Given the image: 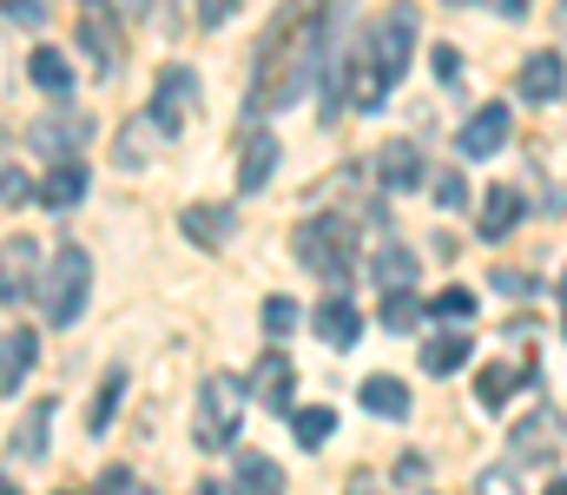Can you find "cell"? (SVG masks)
<instances>
[{"label": "cell", "instance_id": "obj_1", "mask_svg": "<svg viewBox=\"0 0 567 495\" xmlns=\"http://www.w3.org/2000/svg\"><path fill=\"white\" fill-rule=\"evenodd\" d=\"M245 403H251L245 377H231V370L205 377V383H198V410H192V436H198V450H231L238 430H245Z\"/></svg>", "mask_w": 567, "mask_h": 495}, {"label": "cell", "instance_id": "obj_2", "mask_svg": "<svg viewBox=\"0 0 567 495\" xmlns=\"http://www.w3.org/2000/svg\"><path fill=\"white\" fill-rule=\"evenodd\" d=\"M86 298H93V258H86V245H60L53 265H47V285H40V311H47V324H60V330L80 324Z\"/></svg>", "mask_w": 567, "mask_h": 495}, {"label": "cell", "instance_id": "obj_3", "mask_svg": "<svg viewBox=\"0 0 567 495\" xmlns=\"http://www.w3.org/2000/svg\"><path fill=\"white\" fill-rule=\"evenodd\" d=\"M290 245H297V265L317 271V278H330V285H343V278L357 271V258H350V225H343V218H303Z\"/></svg>", "mask_w": 567, "mask_h": 495}, {"label": "cell", "instance_id": "obj_4", "mask_svg": "<svg viewBox=\"0 0 567 495\" xmlns=\"http://www.w3.org/2000/svg\"><path fill=\"white\" fill-rule=\"evenodd\" d=\"M370 60H377V73L396 86L403 73H410V60H416V7H390V20L370 33V47H363Z\"/></svg>", "mask_w": 567, "mask_h": 495}, {"label": "cell", "instance_id": "obj_5", "mask_svg": "<svg viewBox=\"0 0 567 495\" xmlns=\"http://www.w3.org/2000/svg\"><path fill=\"white\" fill-rule=\"evenodd\" d=\"M185 113H198V73H192V66H165V73H158L152 120H158L165 133H178V126H185Z\"/></svg>", "mask_w": 567, "mask_h": 495}, {"label": "cell", "instance_id": "obj_6", "mask_svg": "<svg viewBox=\"0 0 567 495\" xmlns=\"http://www.w3.org/2000/svg\"><path fill=\"white\" fill-rule=\"evenodd\" d=\"M165 146H172V133H165V126H158L152 113H133V120H126V126L113 133V159L126 165V172H140V165H152L158 153H165Z\"/></svg>", "mask_w": 567, "mask_h": 495}, {"label": "cell", "instance_id": "obj_7", "mask_svg": "<svg viewBox=\"0 0 567 495\" xmlns=\"http://www.w3.org/2000/svg\"><path fill=\"white\" fill-rule=\"evenodd\" d=\"M80 40H86V53H93L100 73L120 66V20H113L106 0H80Z\"/></svg>", "mask_w": 567, "mask_h": 495}, {"label": "cell", "instance_id": "obj_8", "mask_svg": "<svg viewBox=\"0 0 567 495\" xmlns=\"http://www.w3.org/2000/svg\"><path fill=\"white\" fill-rule=\"evenodd\" d=\"M33 265H40V245H33V238H13V245L0 251V305H27Z\"/></svg>", "mask_w": 567, "mask_h": 495}, {"label": "cell", "instance_id": "obj_9", "mask_svg": "<svg viewBox=\"0 0 567 495\" xmlns=\"http://www.w3.org/2000/svg\"><path fill=\"white\" fill-rule=\"evenodd\" d=\"M468 159H495L502 146H508V106H482L468 126H462V140H455Z\"/></svg>", "mask_w": 567, "mask_h": 495}, {"label": "cell", "instance_id": "obj_10", "mask_svg": "<svg viewBox=\"0 0 567 495\" xmlns=\"http://www.w3.org/2000/svg\"><path fill=\"white\" fill-rule=\"evenodd\" d=\"M423 178H429L423 153H416L410 140H396V146H383V153H377V185H383V192H416Z\"/></svg>", "mask_w": 567, "mask_h": 495}, {"label": "cell", "instance_id": "obj_11", "mask_svg": "<svg viewBox=\"0 0 567 495\" xmlns=\"http://www.w3.org/2000/svg\"><path fill=\"white\" fill-rule=\"evenodd\" d=\"M33 363H40V337L33 330H7V343H0V396H20Z\"/></svg>", "mask_w": 567, "mask_h": 495}, {"label": "cell", "instance_id": "obj_12", "mask_svg": "<svg viewBox=\"0 0 567 495\" xmlns=\"http://www.w3.org/2000/svg\"><path fill=\"white\" fill-rule=\"evenodd\" d=\"M363 410H370V416H383V423H403V416H410V383H403V377H390V370L363 377Z\"/></svg>", "mask_w": 567, "mask_h": 495}, {"label": "cell", "instance_id": "obj_13", "mask_svg": "<svg viewBox=\"0 0 567 495\" xmlns=\"http://www.w3.org/2000/svg\"><path fill=\"white\" fill-rule=\"evenodd\" d=\"M53 410H60V403H27V416H20V430H13V443H7V456H13V463H40V456H47Z\"/></svg>", "mask_w": 567, "mask_h": 495}, {"label": "cell", "instance_id": "obj_14", "mask_svg": "<svg viewBox=\"0 0 567 495\" xmlns=\"http://www.w3.org/2000/svg\"><path fill=\"white\" fill-rule=\"evenodd\" d=\"M561 86H567L561 53H535V60L522 66V100H528V106H548V100H561Z\"/></svg>", "mask_w": 567, "mask_h": 495}, {"label": "cell", "instance_id": "obj_15", "mask_svg": "<svg viewBox=\"0 0 567 495\" xmlns=\"http://www.w3.org/2000/svg\"><path fill=\"white\" fill-rule=\"evenodd\" d=\"M522 192L515 185H495V192H482V238H508L515 225H522Z\"/></svg>", "mask_w": 567, "mask_h": 495}, {"label": "cell", "instance_id": "obj_16", "mask_svg": "<svg viewBox=\"0 0 567 495\" xmlns=\"http://www.w3.org/2000/svg\"><path fill=\"white\" fill-rule=\"evenodd\" d=\"M178 225H185V238H192V245L218 251V245L231 238V225H238V218H231L225 205H185V218H178Z\"/></svg>", "mask_w": 567, "mask_h": 495}, {"label": "cell", "instance_id": "obj_17", "mask_svg": "<svg viewBox=\"0 0 567 495\" xmlns=\"http://www.w3.org/2000/svg\"><path fill=\"white\" fill-rule=\"evenodd\" d=\"M278 172V140L271 133H251L245 140V159H238V192H265Z\"/></svg>", "mask_w": 567, "mask_h": 495}, {"label": "cell", "instance_id": "obj_18", "mask_svg": "<svg viewBox=\"0 0 567 495\" xmlns=\"http://www.w3.org/2000/svg\"><path fill=\"white\" fill-rule=\"evenodd\" d=\"M310 324H317V337H323V343H337V350H350V343L363 337V318H357V305H350V298L317 305V318H310Z\"/></svg>", "mask_w": 567, "mask_h": 495}, {"label": "cell", "instance_id": "obj_19", "mask_svg": "<svg viewBox=\"0 0 567 495\" xmlns=\"http://www.w3.org/2000/svg\"><path fill=\"white\" fill-rule=\"evenodd\" d=\"M80 198H86V165H80V159L53 165V172H47V185H40V205H47V212H73Z\"/></svg>", "mask_w": 567, "mask_h": 495}, {"label": "cell", "instance_id": "obj_20", "mask_svg": "<svg viewBox=\"0 0 567 495\" xmlns=\"http://www.w3.org/2000/svg\"><path fill=\"white\" fill-rule=\"evenodd\" d=\"M522 383H528V363H488L482 383H475V403H482V410H502Z\"/></svg>", "mask_w": 567, "mask_h": 495}, {"label": "cell", "instance_id": "obj_21", "mask_svg": "<svg viewBox=\"0 0 567 495\" xmlns=\"http://www.w3.org/2000/svg\"><path fill=\"white\" fill-rule=\"evenodd\" d=\"M343 93H350V106H357V113H370V106H383V100H390V80L377 73V60H370V53H357V66H350V86H343Z\"/></svg>", "mask_w": 567, "mask_h": 495}, {"label": "cell", "instance_id": "obj_22", "mask_svg": "<svg viewBox=\"0 0 567 495\" xmlns=\"http://www.w3.org/2000/svg\"><path fill=\"white\" fill-rule=\"evenodd\" d=\"M370 278H377L383 291H410V285H416V251H403V245H383V251L370 258Z\"/></svg>", "mask_w": 567, "mask_h": 495}, {"label": "cell", "instance_id": "obj_23", "mask_svg": "<svg viewBox=\"0 0 567 495\" xmlns=\"http://www.w3.org/2000/svg\"><path fill=\"white\" fill-rule=\"evenodd\" d=\"M290 383H297L290 357H284V350H271V357L258 363V383H251V390H258V396H265L271 410H290Z\"/></svg>", "mask_w": 567, "mask_h": 495}, {"label": "cell", "instance_id": "obj_24", "mask_svg": "<svg viewBox=\"0 0 567 495\" xmlns=\"http://www.w3.org/2000/svg\"><path fill=\"white\" fill-rule=\"evenodd\" d=\"M231 483H238V495H284V470L271 456H238Z\"/></svg>", "mask_w": 567, "mask_h": 495}, {"label": "cell", "instance_id": "obj_25", "mask_svg": "<svg viewBox=\"0 0 567 495\" xmlns=\"http://www.w3.org/2000/svg\"><path fill=\"white\" fill-rule=\"evenodd\" d=\"M27 73H33V86H47V93H73V66H66V53L60 47H33V60H27Z\"/></svg>", "mask_w": 567, "mask_h": 495}, {"label": "cell", "instance_id": "obj_26", "mask_svg": "<svg viewBox=\"0 0 567 495\" xmlns=\"http://www.w3.org/2000/svg\"><path fill=\"white\" fill-rule=\"evenodd\" d=\"M462 363H468V337H462V330L429 337V350H423V370H429V377H455Z\"/></svg>", "mask_w": 567, "mask_h": 495}, {"label": "cell", "instance_id": "obj_27", "mask_svg": "<svg viewBox=\"0 0 567 495\" xmlns=\"http://www.w3.org/2000/svg\"><path fill=\"white\" fill-rule=\"evenodd\" d=\"M290 430H297L303 450H323V443L337 436V410H330V403H317V410H290Z\"/></svg>", "mask_w": 567, "mask_h": 495}, {"label": "cell", "instance_id": "obj_28", "mask_svg": "<svg viewBox=\"0 0 567 495\" xmlns=\"http://www.w3.org/2000/svg\"><path fill=\"white\" fill-rule=\"evenodd\" d=\"M120 396H126V370H113L106 383H100V396H93V410H86V430L100 436L106 423H113V410H120Z\"/></svg>", "mask_w": 567, "mask_h": 495}, {"label": "cell", "instance_id": "obj_29", "mask_svg": "<svg viewBox=\"0 0 567 495\" xmlns=\"http://www.w3.org/2000/svg\"><path fill=\"white\" fill-rule=\"evenodd\" d=\"M423 298H410V291H390V298H383V330H416L423 324Z\"/></svg>", "mask_w": 567, "mask_h": 495}, {"label": "cell", "instance_id": "obj_30", "mask_svg": "<svg viewBox=\"0 0 567 495\" xmlns=\"http://www.w3.org/2000/svg\"><path fill=\"white\" fill-rule=\"evenodd\" d=\"M468 311H475V298L462 285H449L442 298H429V318H442V324H468Z\"/></svg>", "mask_w": 567, "mask_h": 495}, {"label": "cell", "instance_id": "obj_31", "mask_svg": "<svg viewBox=\"0 0 567 495\" xmlns=\"http://www.w3.org/2000/svg\"><path fill=\"white\" fill-rule=\"evenodd\" d=\"M548 443H555V416H548V410H542V416H528V423H515V450H522V456H528V450L542 456Z\"/></svg>", "mask_w": 567, "mask_h": 495}, {"label": "cell", "instance_id": "obj_32", "mask_svg": "<svg viewBox=\"0 0 567 495\" xmlns=\"http://www.w3.org/2000/svg\"><path fill=\"white\" fill-rule=\"evenodd\" d=\"M475 495H528V483L515 476V463H495V470L475 476Z\"/></svg>", "mask_w": 567, "mask_h": 495}, {"label": "cell", "instance_id": "obj_33", "mask_svg": "<svg viewBox=\"0 0 567 495\" xmlns=\"http://www.w3.org/2000/svg\"><path fill=\"white\" fill-rule=\"evenodd\" d=\"M429 185H435V205H442V212L468 205V185H462V172H429Z\"/></svg>", "mask_w": 567, "mask_h": 495}, {"label": "cell", "instance_id": "obj_34", "mask_svg": "<svg viewBox=\"0 0 567 495\" xmlns=\"http://www.w3.org/2000/svg\"><path fill=\"white\" fill-rule=\"evenodd\" d=\"M265 330H271V337H290V330H297V305H290V298H271V305H265Z\"/></svg>", "mask_w": 567, "mask_h": 495}, {"label": "cell", "instance_id": "obj_35", "mask_svg": "<svg viewBox=\"0 0 567 495\" xmlns=\"http://www.w3.org/2000/svg\"><path fill=\"white\" fill-rule=\"evenodd\" d=\"M0 13H7L13 27H40V20H47V0H0Z\"/></svg>", "mask_w": 567, "mask_h": 495}, {"label": "cell", "instance_id": "obj_36", "mask_svg": "<svg viewBox=\"0 0 567 495\" xmlns=\"http://www.w3.org/2000/svg\"><path fill=\"white\" fill-rule=\"evenodd\" d=\"M100 495H152L140 483V476H126V470H106V476H100Z\"/></svg>", "mask_w": 567, "mask_h": 495}, {"label": "cell", "instance_id": "obj_37", "mask_svg": "<svg viewBox=\"0 0 567 495\" xmlns=\"http://www.w3.org/2000/svg\"><path fill=\"white\" fill-rule=\"evenodd\" d=\"M27 192H33V185H27V172H13V165H7V172H0V205H27Z\"/></svg>", "mask_w": 567, "mask_h": 495}, {"label": "cell", "instance_id": "obj_38", "mask_svg": "<svg viewBox=\"0 0 567 495\" xmlns=\"http://www.w3.org/2000/svg\"><path fill=\"white\" fill-rule=\"evenodd\" d=\"M396 476H403V483H410V489H423V456H416V450H403V456H396Z\"/></svg>", "mask_w": 567, "mask_h": 495}, {"label": "cell", "instance_id": "obj_39", "mask_svg": "<svg viewBox=\"0 0 567 495\" xmlns=\"http://www.w3.org/2000/svg\"><path fill=\"white\" fill-rule=\"evenodd\" d=\"M231 7H238V0H198V20H205V27H218Z\"/></svg>", "mask_w": 567, "mask_h": 495}, {"label": "cell", "instance_id": "obj_40", "mask_svg": "<svg viewBox=\"0 0 567 495\" xmlns=\"http://www.w3.org/2000/svg\"><path fill=\"white\" fill-rule=\"evenodd\" d=\"M343 495H383V489H377V476H350V489Z\"/></svg>", "mask_w": 567, "mask_h": 495}, {"label": "cell", "instance_id": "obj_41", "mask_svg": "<svg viewBox=\"0 0 567 495\" xmlns=\"http://www.w3.org/2000/svg\"><path fill=\"white\" fill-rule=\"evenodd\" d=\"M528 7H535V0H502V13H528Z\"/></svg>", "mask_w": 567, "mask_h": 495}, {"label": "cell", "instance_id": "obj_42", "mask_svg": "<svg viewBox=\"0 0 567 495\" xmlns=\"http://www.w3.org/2000/svg\"><path fill=\"white\" fill-rule=\"evenodd\" d=\"M0 495H20V483H13V476H0Z\"/></svg>", "mask_w": 567, "mask_h": 495}, {"label": "cell", "instance_id": "obj_43", "mask_svg": "<svg viewBox=\"0 0 567 495\" xmlns=\"http://www.w3.org/2000/svg\"><path fill=\"white\" fill-rule=\"evenodd\" d=\"M126 7H133V13H152V0H126Z\"/></svg>", "mask_w": 567, "mask_h": 495}, {"label": "cell", "instance_id": "obj_44", "mask_svg": "<svg viewBox=\"0 0 567 495\" xmlns=\"http://www.w3.org/2000/svg\"><path fill=\"white\" fill-rule=\"evenodd\" d=\"M192 495H218V483H198V489H192Z\"/></svg>", "mask_w": 567, "mask_h": 495}, {"label": "cell", "instance_id": "obj_45", "mask_svg": "<svg viewBox=\"0 0 567 495\" xmlns=\"http://www.w3.org/2000/svg\"><path fill=\"white\" fill-rule=\"evenodd\" d=\"M548 495H567V483H548Z\"/></svg>", "mask_w": 567, "mask_h": 495}, {"label": "cell", "instance_id": "obj_46", "mask_svg": "<svg viewBox=\"0 0 567 495\" xmlns=\"http://www.w3.org/2000/svg\"><path fill=\"white\" fill-rule=\"evenodd\" d=\"M561 318H567V285H561Z\"/></svg>", "mask_w": 567, "mask_h": 495}, {"label": "cell", "instance_id": "obj_47", "mask_svg": "<svg viewBox=\"0 0 567 495\" xmlns=\"http://www.w3.org/2000/svg\"><path fill=\"white\" fill-rule=\"evenodd\" d=\"M561 27H567V0H561Z\"/></svg>", "mask_w": 567, "mask_h": 495}, {"label": "cell", "instance_id": "obj_48", "mask_svg": "<svg viewBox=\"0 0 567 495\" xmlns=\"http://www.w3.org/2000/svg\"><path fill=\"white\" fill-rule=\"evenodd\" d=\"M0 172H7V165H0Z\"/></svg>", "mask_w": 567, "mask_h": 495}]
</instances>
